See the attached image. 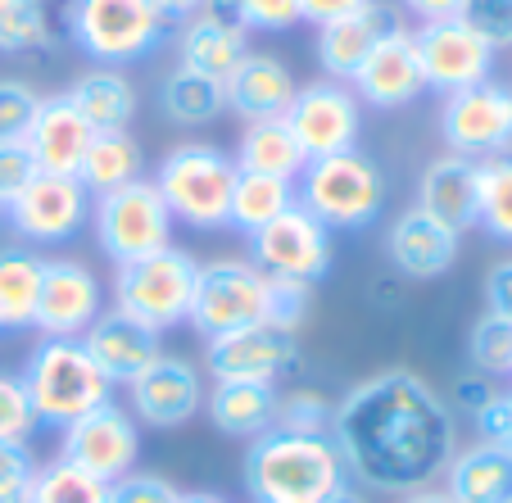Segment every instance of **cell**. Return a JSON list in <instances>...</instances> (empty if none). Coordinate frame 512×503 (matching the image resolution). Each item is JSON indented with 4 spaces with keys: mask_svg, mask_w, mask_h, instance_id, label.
<instances>
[{
    "mask_svg": "<svg viewBox=\"0 0 512 503\" xmlns=\"http://www.w3.org/2000/svg\"><path fill=\"white\" fill-rule=\"evenodd\" d=\"M331 445L349 481L372 494H413L440 481L458 449L454 408L426 377L386 368L336 404Z\"/></svg>",
    "mask_w": 512,
    "mask_h": 503,
    "instance_id": "1",
    "label": "cell"
},
{
    "mask_svg": "<svg viewBox=\"0 0 512 503\" xmlns=\"http://www.w3.org/2000/svg\"><path fill=\"white\" fill-rule=\"evenodd\" d=\"M173 23L150 0H68L64 37L100 68H127L164 46Z\"/></svg>",
    "mask_w": 512,
    "mask_h": 503,
    "instance_id": "3",
    "label": "cell"
},
{
    "mask_svg": "<svg viewBox=\"0 0 512 503\" xmlns=\"http://www.w3.org/2000/svg\"><path fill=\"white\" fill-rule=\"evenodd\" d=\"M204 363H209L213 381H263V386H277L300 363V340L286 327L259 322V327L209 340Z\"/></svg>",
    "mask_w": 512,
    "mask_h": 503,
    "instance_id": "17",
    "label": "cell"
},
{
    "mask_svg": "<svg viewBox=\"0 0 512 503\" xmlns=\"http://www.w3.org/2000/svg\"><path fill=\"white\" fill-rule=\"evenodd\" d=\"M250 263L268 277L313 286L331 272V232L295 200L281 218H272L268 227H259L250 236Z\"/></svg>",
    "mask_w": 512,
    "mask_h": 503,
    "instance_id": "13",
    "label": "cell"
},
{
    "mask_svg": "<svg viewBox=\"0 0 512 503\" xmlns=\"http://www.w3.org/2000/svg\"><path fill=\"white\" fill-rule=\"evenodd\" d=\"M413 46H417L426 91H435V96H454V91H467L476 82H490L494 55H499L467 19L417 23Z\"/></svg>",
    "mask_w": 512,
    "mask_h": 503,
    "instance_id": "12",
    "label": "cell"
},
{
    "mask_svg": "<svg viewBox=\"0 0 512 503\" xmlns=\"http://www.w3.org/2000/svg\"><path fill=\"white\" fill-rule=\"evenodd\" d=\"M37 454L32 445H14V440H0V503H23L32 490V476H37Z\"/></svg>",
    "mask_w": 512,
    "mask_h": 503,
    "instance_id": "42",
    "label": "cell"
},
{
    "mask_svg": "<svg viewBox=\"0 0 512 503\" xmlns=\"http://www.w3.org/2000/svg\"><path fill=\"white\" fill-rule=\"evenodd\" d=\"M155 191L164 195L173 223H186L195 232H213L227 223V204H232L236 164L209 141H182L173 146L155 168Z\"/></svg>",
    "mask_w": 512,
    "mask_h": 503,
    "instance_id": "5",
    "label": "cell"
},
{
    "mask_svg": "<svg viewBox=\"0 0 512 503\" xmlns=\"http://www.w3.org/2000/svg\"><path fill=\"white\" fill-rule=\"evenodd\" d=\"M467 354H472V368L485 377H512V322L485 313L467 336Z\"/></svg>",
    "mask_w": 512,
    "mask_h": 503,
    "instance_id": "38",
    "label": "cell"
},
{
    "mask_svg": "<svg viewBox=\"0 0 512 503\" xmlns=\"http://www.w3.org/2000/svg\"><path fill=\"white\" fill-rule=\"evenodd\" d=\"M508 449H512V426H508Z\"/></svg>",
    "mask_w": 512,
    "mask_h": 503,
    "instance_id": "57",
    "label": "cell"
},
{
    "mask_svg": "<svg viewBox=\"0 0 512 503\" xmlns=\"http://www.w3.org/2000/svg\"><path fill=\"white\" fill-rule=\"evenodd\" d=\"M485 304H490L494 318L512 322V259H503L490 268V277H485Z\"/></svg>",
    "mask_w": 512,
    "mask_h": 503,
    "instance_id": "50",
    "label": "cell"
},
{
    "mask_svg": "<svg viewBox=\"0 0 512 503\" xmlns=\"http://www.w3.org/2000/svg\"><path fill=\"white\" fill-rule=\"evenodd\" d=\"M105 313V286L82 259H46L32 327L46 340H82V331Z\"/></svg>",
    "mask_w": 512,
    "mask_h": 503,
    "instance_id": "16",
    "label": "cell"
},
{
    "mask_svg": "<svg viewBox=\"0 0 512 503\" xmlns=\"http://www.w3.org/2000/svg\"><path fill=\"white\" fill-rule=\"evenodd\" d=\"M440 481L454 503H512V449L494 440L454 449Z\"/></svg>",
    "mask_w": 512,
    "mask_h": 503,
    "instance_id": "26",
    "label": "cell"
},
{
    "mask_svg": "<svg viewBox=\"0 0 512 503\" xmlns=\"http://www.w3.org/2000/svg\"><path fill=\"white\" fill-rule=\"evenodd\" d=\"M182 490H177L168 476L159 472H127L109 485V499L105 503H177Z\"/></svg>",
    "mask_w": 512,
    "mask_h": 503,
    "instance_id": "43",
    "label": "cell"
},
{
    "mask_svg": "<svg viewBox=\"0 0 512 503\" xmlns=\"http://www.w3.org/2000/svg\"><path fill=\"white\" fill-rule=\"evenodd\" d=\"M295 73L281 64L277 55L263 50H245L241 64L223 78L227 109L241 114L245 123H263V118H286L290 100H295Z\"/></svg>",
    "mask_w": 512,
    "mask_h": 503,
    "instance_id": "23",
    "label": "cell"
},
{
    "mask_svg": "<svg viewBox=\"0 0 512 503\" xmlns=\"http://www.w3.org/2000/svg\"><path fill=\"white\" fill-rule=\"evenodd\" d=\"M349 91L358 96V105L372 109H404L426 91L422 64H417L413 28H399L390 37H381L368 50V59L358 64V73L349 78Z\"/></svg>",
    "mask_w": 512,
    "mask_h": 503,
    "instance_id": "19",
    "label": "cell"
},
{
    "mask_svg": "<svg viewBox=\"0 0 512 503\" xmlns=\"http://www.w3.org/2000/svg\"><path fill=\"white\" fill-rule=\"evenodd\" d=\"M476 223L512 245V150L476 164Z\"/></svg>",
    "mask_w": 512,
    "mask_h": 503,
    "instance_id": "35",
    "label": "cell"
},
{
    "mask_svg": "<svg viewBox=\"0 0 512 503\" xmlns=\"http://www.w3.org/2000/svg\"><path fill=\"white\" fill-rule=\"evenodd\" d=\"M37 426L41 422H37V408H32L23 377H14V372H0V440L28 445Z\"/></svg>",
    "mask_w": 512,
    "mask_h": 503,
    "instance_id": "40",
    "label": "cell"
},
{
    "mask_svg": "<svg viewBox=\"0 0 512 503\" xmlns=\"http://www.w3.org/2000/svg\"><path fill=\"white\" fill-rule=\"evenodd\" d=\"M336 404L322 390H290L277 399V426L281 431H300V436H331Z\"/></svg>",
    "mask_w": 512,
    "mask_h": 503,
    "instance_id": "39",
    "label": "cell"
},
{
    "mask_svg": "<svg viewBox=\"0 0 512 503\" xmlns=\"http://www.w3.org/2000/svg\"><path fill=\"white\" fill-rule=\"evenodd\" d=\"M41 109V96L23 78H0V141H23Z\"/></svg>",
    "mask_w": 512,
    "mask_h": 503,
    "instance_id": "41",
    "label": "cell"
},
{
    "mask_svg": "<svg viewBox=\"0 0 512 503\" xmlns=\"http://www.w3.org/2000/svg\"><path fill=\"white\" fill-rule=\"evenodd\" d=\"M37 177V164H32L28 146L23 141H0V213L19 200V191Z\"/></svg>",
    "mask_w": 512,
    "mask_h": 503,
    "instance_id": "45",
    "label": "cell"
},
{
    "mask_svg": "<svg viewBox=\"0 0 512 503\" xmlns=\"http://www.w3.org/2000/svg\"><path fill=\"white\" fill-rule=\"evenodd\" d=\"M245 32L227 28V23H213L209 14H195V19L182 23L177 32V55H182V68H195V73H209V78L223 82L245 55Z\"/></svg>",
    "mask_w": 512,
    "mask_h": 503,
    "instance_id": "32",
    "label": "cell"
},
{
    "mask_svg": "<svg viewBox=\"0 0 512 503\" xmlns=\"http://www.w3.org/2000/svg\"><path fill=\"white\" fill-rule=\"evenodd\" d=\"M127 395H132V417L141 426L177 431V426H186L204 408V381H200L195 363L159 354L155 363L127 386Z\"/></svg>",
    "mask_w": 512,
    "mask_h": 503,
    "instance_id": "18",
    "label": "cell"
},
{
    "mask_svg": "<svg viewBox=\"0 0 512 503\" xmlns=\"http://www.w3.org/2000/svg\"><path fill=\"white\" fill-rule=\"evenodd\" d=\"M105 499H109L105 481H96L91 472L64 463V458H50V463L37 467L32 490L23 503H105Z\"/></svg>",
    "mask_w": 512,
    "mask_h": 503,
    "instance_id": "37",
    "label": "cell"
},
{
    "mask_svg": "<svg viewBox=\"0 0 512 503\" xmlns=\"http://www.w3.org/2000/svg\"><path fill=\"white\" fill-rule=\"evenodd\" d=\"M195 277H200V263L186 250H177V245H168L159 254H145V259H132V263H118L114 309L150 331H168L191 318Z\"/></svg>",
    "mask_w": 512,
    "mask_h": 503,
    "instance_id": "7",
    "label": "cell"
},
{
    "mask_svg": "<svg viewBox=\"0 0 512 503\" xmlns=\"http://www.w3.org/2000/svg\"><path fill=\"white\" fill-rule=\"evenodd\" d=\"M232 164H236V173L295 182V177L304 173V164H309V155L300 150V141H295V132L286 127V118H263V123H245Z\"/></svg>",
    "mask_w": 512,
    "mask_h": 503,
    "instance_id": "28",
    "label": "cell"
},
{
    "mask_svg": "<svg viewBox=\"0 0 512 503\" xmlns=\"http://www.w3.org/2000/svg\"><path fill=\"white\" fill-rule=\"evenodd\" d=\"M327 503H368V494H363V490H354V485H345V490H340V494H331Z\"/></svg>",
    "mask_w": 512,
    "mask_h": 503,
    "instance_id": "55",
    "label": "cell"
},
{
    "mask_svg": "<svg viewBox=\"0 0 512 503\" xmlns=\"http://www.w3.org/2000/svg\"><path fill=\"white\" fill-rule=\"evenodd\" d=\"M399 503H454L445 490H435V485H422V490L413 494H399Z\"/></svg>",
    "mask_w": 512,
    "mask_h": 503,
    "instance_id": "54",
    "label": "cell"
},
{
    "mask_svg": "<svg viewBox=\"0 0 512 503\" xmlns=\"http://www.w3.org/2000/svg\"><path fill=\"white\" fill-rule=\"evenodd\" d=\"M91 223H96V241L105 250V259L114 263H132L145 254H159L173 245V213H168L164 195L155 191L150 177L123 186V191L96 195L91 204Z\"/></svg>",
    "mask_w": 512,
    "mask_h": 503,
    "instance_id": "9",
    "label": "cell"
},
{
    "mask_svg": "<svg viewBox=\"0 0 512 503\" xmlns=\"http://www.w3.org/2000/svg\"><path fill=\"white\" fill-rule=\"evenodd\" d=\"M277 399L281 390L263 386V381H213V390H204V413H209L213 431L254 440L277 426Z\"/></svg>",
    "mask_w": 512,
    "mask_h": 503,
    "instance_id": "27",
    "label": "cell"
},
{
    "mask_svg": "<svg viewBox=\"0 0 512 503\" xmlns=\"http://www.w3.org/2000/svg\"><path fill=\"white\" fill-rule=\"evenodd\" d=\"M386 259L395 263V272H404L408 281H435L445 277L458 263V236L449 227H440L435 218H426L422 209H404L386 232Z\"/></svg>",
    "mask_w": 512,
    "mask_h": 503,
    "instance_id": "24",
    "label": "cell"
},
{
    "mask_svg": "<svg viewBox=\"0 0 512 503\" xmlns=\"http://www.w3.org/2000/svg\"><path fill=\"white\" fill-rule=\"evenodd\" d=\"M404 14H413L417 23H440V19H463L467 0H395Z\"/></svg>",
    "mask_w": 512,
    "mask_h": 503,
    "instance_id": "52",
    "label": "cell"
},
{
    "mask_svg": "<svg viewBox=\"0 0 512 503\" xmlns=\"http://www.w3.org/2000/svg\"><path fill=\"white\" fill-rule=\"evenodd\" d=\"M177 503H227V499H218V494H182Z\"/></svg>",
    "mask_w": 512,
    "mask_h": 503,
    "instance_id": "56",
    "label": "cell"
},
{
    "mask_svg": "<svg viewBox=\"0 0 512 503\" xmlns=\"http://www.w3.org/2000/svg\"><path fill=\"white\" fill-rule=\"evenodd\" d=\"M23 386H28L32 408H37V422L55 426V431H64L82 413L114 399V386L91 363L82 340H41L32 349L28 368H23Z\"/></svg>",
    "mask_w": 512,
    "mask_h": 503,
    "instance_id": "6",
    "label": "cell"
},
{
    "mask_svg": "<svg viewBox=\"0 0 512 503\" xmlns=\"http://www.w3.org/2000/svg\"><path fill=\"white\" fill-rule=\"evenodd\" d=\"M268 300H272L268 272H259L250 259H213V263H200L191 318L186 322L204 340H218V336H232V331L268 322Z\"/></svg>",
    "mask_w": 512,
    "mask_h": 503,
    "instance_id": "8",
    "label": "cell"
},
{
    "mask_svg": "<svg viewBox=\"0 0 512 503\" xmlns=\"http://www.w3.org/2000/svg\"><path fill=\"white\" fill-rule=\"evenodd\" d=\"M476 431H481V440H494V445H508V426H512V395L508 390H499V395L490 399V404L481 408V413L472 417Z\"/></svg>",
    "mask_w": 512,
    "mask_h": 503,
    "instance_id": "49",
    "label": "cell"
},
{
    "mask_svg": "<svg viewBox=\"0 0 512 503\" xmlns=\"http://www.w3.org/2000/svg\"><path fill=\"white\" fill-rule=\"evenodd\" d=\"M68 100L91 123V132H127L136 118V87L123 68H87L68 87Z\"/></svg>",
    "mask_w": 512,
    "mask_h": 503,
    "instance_id": "29",
    "label": "cell"
},
{
    "mask_svg": "<svg viewBox=\"0 0 512 503\" xmlns=\"http://www.w3.org/2000/svg\"><path fill=\"white\" fill-rule=\"evenodd\" d=\"M82 345H87L91 363L105 372L109 386H132V381L141 377L159 354H164L159 331L141 327V322H132L127 313H118V309L100 313V318L82 331Z\"/></svg>",
    "mask_w": 512,
    "mask_h": 503,
    "instance_id": "21",
    "label": "cell"
},
{
    "mask_svg": "<svg viewBox=\"0 0 512 503\" xmlns=\"http://www.w3.org/2000/svg\"><path fill=\"white\" fill-rule=\"evenodd\" d=\"M363 5H368V0H300V19H309V23H318V28H327V23L358 14Z\"/></svg>",
    "mask_w": 512,
    "mask_h": 503,
    "instance_id": "51",
    "label": "cell"
},
{
    "mask_svg": "<svg viewBox=\"0 0 512 503\" xmlns=\"http://www.w3.org/2000/svg\"><path fill=\"white\" fill-rule=\"evenodd\" d=\"M245 32H286L300 23V0H236Z\"/></svg>",
    "mask_w": 512,
    "mask_h": 503,
    "instance_id": "47",
    "label": "cell"
},
{
    "mask_svg": "<svg viewBox=\"0 0 512 503\" xmlns=\"http://www.w3.org/2000/svg\"><path fill=\"white\" fill-rule=\"evenodd\" d=\"M295 200L318 218L327 232L372 227L386 209V173L363 150H340L327 159H309L295 177Z\"/></svg>",
    "mask_w": 512,
    "mask_h": 503,
    "instance_id": "4",
    "label": "cell"
},
{
    "mask_svg": "<svg viewBox=\"0 0 512 503\" xmlns=\"http://www.w3.org/2000/svg\"><path fill=\"white\" fill-rule=\"evenodd\" d=\"M349 485L331 436L263 431L245 449V490L254 503H327Z\"/></svg>",
    "mask_w": 512,
    "mask_h": 503,
    "instance_id": "2",
    "label": "cell"
},
{
    "mask_svg": "<svg viewBox=\"0 0 512 503\" xmlns=\"http://www.w3.org/2000/svg\"><path fill=\"white\" fill-rule=\"evenodd\" d=\"M41 259L37 250H0V331H23L37 318L41 295Z\"/></svg>",
    "mask_w": 512,
    "mask_h": 503,
    "instance_id": "33",
    "label": "cell"
},
{
    "mask_svg": "<svg viewBox=\"0 0 512 503\" xmlns=\"http://www.w3.org/2000/svg\"><path fill=\"white\" fill-rule=\"evenodd\" d=\"M223 109H227L223 82L209 78V73L173 68V73L159 82V114L173 127H209L223 118Z\"/></svg>",
    "mask_w": 512,
    "mask_h": 503,
    "instance_id": "31",
    "label": "cell"
},
{
    "mask_svg": "<svg viewBox=\"0 0 512 503\" xmlns=\"http://www.w3.org/2000/svg\"><path fill=\"white\" fill-rule=\"evenodd\" d=\"M91 123L78 114V105L68 96H46L32 118L23 146H28L37 173H55V177H78L82 155L91 146Z\"/></svg>",
    "mask_w": 512,
    "mask_h": 503,
    "instance_id": "22",
    "label": "cell"
},
{
    "mask_svg": "<svg viewBox=\"0 0 512 503\" xmlns=\"http://www.w3.org/2000/svg\"><path fill=\"white\" fill-rule=\"evenodd\" d=\"M440 136L449 155H463L472 164L512 150V87L503 82H476L467 91H454L440 105Z\"/></svg>",
    "mask_w": 512,
    "mask_h": 503,
    "instance_id": "10",
    "label": "cell"
},
{
    "mask_svg": "<svg viewBox=\"0 0 512 503\" xmlns=\"http://www.w3.org/2000/svg\"><path fill=\"white\" fill-rule=\"evenodd\" d=\"M404 28V10L395 0H368L358 14L349 19H336L327 28H318V64L331 82H345L358 73V64L368 59V50L377 46L381 37Z\"/></svg>",
    "mask_w": 512,
    "mask_h": 503,
    "instance_id": "20",
    "label": "cell"
},
{
    "mask_svg": "<svg viewBox=\"0 0 512 503\" xmlns=\"http://www.w3.org/2000/svg\"><path fill=\"white\" fill-rule=\"evenodd\" d=\"M150 5H155L168 23H186V19H195V14L204 10V0H150Z\"/></svg>",
    "mask_w": 512,
    "mask_h": 503,
    "instance_id": "53",
    "label": "cell"
},
{
    "mask_svg": "<svg viewBox=\"0 0 512 503\" xmlns=\"http://www.w3.org/2000/svg\"><path fill=\"white\" fill-rule=\"evenodd\" d=\"M59 458L91 472L96 481L114 485L118 476L136 472V463H141V422L127 408H118L114 399H105L100 408L64 426Z\"/></svg>",
    "mask_w": 512,
    "mask_h": 503,
    "instance_id": "11",
    "label": "cell"
},
{
    "mask_svg": "<svg viewBox=\"0 0 512 503\" xmlns=\"http://www.w3.org/2000/svg\"><path fill=\"white\" fill-rule=\"evenodd\" d=\"M286 127L295 132L300 150L309 159H327L340 150H358V136H363V105L345 82H309V87L295 91L286 109Z\"/></svg>",
    "mask_w": 512,
    "mask_h": 503,
    "instance_id": "15",
    "label": "cell"
},
{
    "mask_svg": "<svg viewBox=\"0 0 512 503\" xmlns=\"http://www.w3.org/2000/svg\"><path fill=\"white\" fill-rule=\"evenodd\" d=\"M0 218L28 245H68L91 223V195L78 177L37 173Z\"/></svg>",
    "mask_w": 512,
    "mask_h": 503,
    "instance_id": "14",
    "label": "cell"
},
{
    "mask_svg": "<svg viewBox=\"0 0 512 503\" xmlns=\"http://www.w3.org/2000/svg\"><path fill=\"white\" fill-rule=\"evenodd\" d=\"M494 395H499V386H494V377H485V372H463V377L454 381V390H449L454 408H458V413H467V417L481 413Z\"/></svg>",
    "mask_w": 512,
    "mask_h": 503,
    "instance_id": "48",
    "label": "cell"
},
{
    "mask_svg": "<svg viewBox=\"0 0 512 503\" xmlns=\"http://www.w3.org/2000/svg\"><path fill=\"white\" fill-rule=\"evenodd\" d=\"M463 19L472 23L494 50H512V0H467Z\"/></svg>",
    "mask_w": 512,
    "mask_h": 503,
    "instance_id": "44",
    "label": "cell"
},
{
    "mask_svg": "<svg viewBox=\"0 0 512 503\" xmlns=\"http://www.w3.org/2000/svg\"><path fill=\"white\" fill-rule=\"evenodd\" d=\"M145 177V150L132 132H96L87 155H82L78 182L87 186V195H109Z\"/></svg>",
    "mask_w": 512,
    "mask_h": 503,
    "instance_id": "30",
    "label": "cell"
},
{
    "mask_svg": "<svg viewBox=\"0 0 512 503\" xmlns=\"http://www.w3.org/2000/svg\"><path fill=\"white\" fill-rule=\"evenodd\" d=\"M313 300V286L304 281H286V277H272V300H268V322L272 327H286L295 331V322H304Z\"/></svg>",
    "mask_w": 512,
    "mask_h": 503,
    "instance_id": "46",
    "label": "cell"
},
{
    "mask_svg": "<svg viewBox=\"0 0 512 503\" xmlns=\"http://www.w3.org/2000/svg\"><path fill=\"white\" fill-rule=\"evenodd\" d=\"M290 204H295V182L259 177V173H236L232 204H227V227L254 236L259 227H268L272 218H281Z\"/></svg>",
    "mask_w": 512,
    "mask_h": 503,
    "instance_id": "34",
    "label": "cell"
},
{
    "mask_svg": "<svg viewBox=\"0 0 512 503\" xmlns=\"http://www.w3.org/2000/svg\"><path fill=\"white\" fill-rule=\"evenodd\" d=\"M55 46L46 0H0V55H41Z\"/></svg>",
    "mask_w": 512,
    "mask_h": 503,
    "instance_id": "36",
    "label": "cell"
},
{
    "mask_svg": "<svg viewBox=\"0 0 512 503\" xmlns=\"http://www.w3.org/2000/svg\"><path fill=\"white\" fill-rule=\"evenodd\" d=\"M417 209L449 227L454 236L476 227V164L463 155H440L422 168L417 182Z\"/></svg>",
    "mask_w": 512,
    "mask_h": 503,
    "instance_id": "25",
    "label": "cell"
}]
</instances>
